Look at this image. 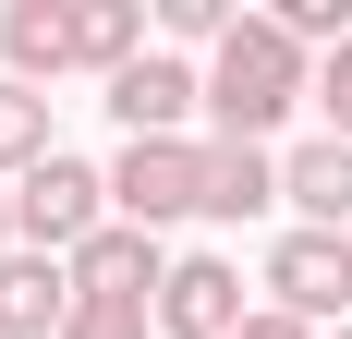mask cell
<instances>
[{
    "mask_svg": "<svg viewBox=\"0 0 352 339\" xmlns=\"http://www.w3.org/2000/svg\"><path fill=\"white\" fill-rule=\"evenodd\" d=\"M292 97H316L304 49L280 36V12H243V25L219 36V61H207V109H219V145H267V121H280Z\"/></svg>",
    "mask_w": 352,
    "mask_h": 339,
    "instance_id": "cell-1",
    "label": "cell"
},
{
    "mask_svg": "<svg viewBox=\"0 0 352 339\" xmlns=\"http://www.w3.org/2000/svg\"><path fill=\"white\" fill-rule=\"evenodd\" d=\"M12 231H25V255H61L73 267V255L109 231V182L85 158H36L25 182H12Z\"/></svg>",
    "mask_w": 352,
    "mask_h": 339,
    "instance_id": "cell-2",
    "label": "cell"
},
{
    "mask_svg": "<svg viewBox=\"0 0 352 339\" xmlns=\"http://www.w3.org/2000/svg\"><path fill=\"white\" fill-rule=\"evenodd\" d=\"M109 206H122L134 231L207 218V145H122V170H109Z\"/></svg>",
    "mask_w": 352,
    "mask_h": 339,
    "instance_id": "cell-3",
    "label": "cell"
},
{
    "mask_svg": "<svg viewBox=\"0 0 352 339\" xmlns=\"http://www.w3.org/2000/svg\"><path fill=\"white\" fill-rule=\"evenodd\" d=\"M267 291H280V315L328 327V315L352 303V231H292L280 255H267Z\"/></svg>",
    "mask_w": 352,
    "mask_h": 339,
    "instance_id": "cell-4",
    "label": "cell"
},
{
    "mask_svg": "<svg viewBox=\"0 0 352 339\" xmlns=\"http://www.w3.org/2000/svg\"><path fill=\"white\" fill-rule=\"evenodd\" d=\"M73 291H85V303H158V291H170V267H158V231L109 218V231L73 255Z\"/></svg>",
    "mask_w": 352,
    "mask_h": 339,
    "instance_id": "cell-5",
    "label": "cell"
},
{
    "mask_svg": "<svg viewBox=\"0 0 352 339\" xmlns=\"http://www.w3.org/2000/svg\"><path fill=\"white\" fill-rule=\"evenodd\" d=\"M109 109H122V134H134V145H182V109H207V85H195L182 61L146 49L134 73H109Z\"/></svg>",
    "mask_w": 352,
    "mask_h": 339,
    "instance_id": "cell-6",
    "label": "cell"
},
{
    "mask_svg": "<svg viewBox=\"0 0 352 339\" xmlns=\"http://www.w3.org/2000/svg\"><path fill=\"white\" fill-rule=\"evenodd\" d=\"M158 327L170 339H243V279L219 267V255H182L170 291H158Z\"/></svg>",
    "mask_w": 352,
    "mask_h": 339,
    "instance_id": "cell-7",
    "label": "cell"
},
{
    "mask_svg": "<svg viewBox=\"0 0 352 339\" xmlns=\"http://www.w3.org/2000/svg\"><path fill=\"white\" fill-rule=\"evenodd\" d=\"M73 327V267L61 255H0V339H61Z\"/></svg>",
    "mask_w": 352,
    "mask_h": 339,
    "instance_id": "cell-8",
    "label": "cell"
},
{
    "mask_svg": "<svg viewBox=\"0 0 352 339\" xmlns=\"http://www.w3.org/2000/svg\"><path fill=\"white\" fill-rule=\"evenodd\" d=\"M280 206H304V231H352V145L316 134L280 158Z\"/></svg>",
    "mask_w": 352,
    "mask_h": 339,
    "instance_id": "cell-9",
    "label": "cell"
},
{
    "mask_svg": "<svg viewBox=\"0 0 352 339\" xmlns=\"http://www.w3.org/2000/svg\"><path fill=\"white\" fill-rule=\"evenodd\" d=\"M0 49H12V85L73 73V0H12V12H0Z\"/></svg>",
    "mask_w": 352,
    "mask_h": 339,
    "instance_id": "cell-10",
    "label": "cell"
},
{
    "mask_svg": "<svg viewBox=\"0 0 352 339\" xmlns=\"http://www.w3.org/2000/svg\"><path fill=\"white\" fill-rule=\"evenodd\" d=\"M73 61L85 73H134L146 61V12L134 0H73Z\"/></svg>",
    "mask_w": 352,
    "mask_h": 339,
    "instance_id": "cell-11",
    "label": "cell"
},
{
    "mask_svg": "<svg viewBox=\"0 0 352 339\" xmlns=\"http://www.w3.org/2000/svg\"><path fill=\"white\" fill-rule=\"evenodd\" d=\"M280 206V158L267 145H207V218H255Z\"/></svg>",
    "mask_w": 352,
    "mask_h": 339,
    "instance_id": "cell-12",
    "label": "cell"
},
{
    "mask_svg": "<svg viewBox=\"0 0 352 339\" xmlns=\"http://www.w3.org/2000/svg\"><path fill=\"white\" fill-rule=\"evenodd\" d=\"M36 158H61V145H49V97L0 73V182H25Z\"/></svg>",
    "mask_w": 352,
    "mask_h": 339,
    "instance_id": "cell-13",
    "label": "cell"
},
{
    "mask_svg": "<svg viewBox=\"0 0 352 339\" xmlns=\"http://www.w3.org/2000/svg\"><path fill=\"white\" fill-rule=\"evenodd\" d=\"M158 327V303H85V291H73V327L61 339H146Z\"/></svg>",
    "mask_w": 352,
    "mask_h": 339,
    "instance_id": "cell-14",
    "label": "cell"
},
{
    "mask_svg": "<svg viewBox=\"0 0 352 339\" xmlns=\"http://www.w3.org/2000/svg\"><path fill=\"white\" fill-rule=\"evenodd\" d=\"M316 97H328V134L352 145V36H340V49H328V61H316Z\"/></svg>",
    "mask_w": 352,
    "mask_h": 339,
    "instance_id": "cell-15",
    "label": "cell"
},
{
    "mask_svg": "<svg viewBox=\"0 0 352 339\" xmlns=\"http://www.w3.org/2000/svg\"><path fill=\"white\" fill-rule=\"evenodd\" d=\"M158 25H170V36H231L243 12H231V0H158Z\"/></svg>",
    "mask_w": 352,
    "mask_h": 339,
    "instance_id": "cell-16",
    "label": "cell"
},
{
    "mask_svg": "<svg viewBox=\"0 0 352 339\" xmlns=\"http://www.w3.org/2000/svg\"><path fill=\"white\" fill-rule=\"evenodd\" d=\"M243 339H316V327H304V315H280V303H267V315H243Z\"/></svg>",
    "mask_w": 352,
    "mask_h": 339,
    "instance_id": "cell-17",
    "label": "cell"
},
{
    "mask_svg": "<svg viewBox=\"0 0 352 339\" xmlns=\"http://www.w3.org/2000/svg\"><path fill=\"white\" fill-rule=\"evenodd\" d=\"M0 255H25V231H12V182H0Z\"/></svg>",
    "mask_w": 352,
    "mask_h": 339,
    "instance_id": "cell-18",
    "label": "cell"
},
{
    "mask_svg": "<svg viewBox=\"0 0 352 339\" xmlns=\"http://www.w3.org/2000/svg\"><path fill=\"white\" fill-rule=\"evenodd\" d=\"M328 339H352V327H328Z\"/></svg>",
    "mask_w": 352,
    "mask_h": 339,
    "instance_id": "cell-19",
    "label": "cell"
}]
</instances>
